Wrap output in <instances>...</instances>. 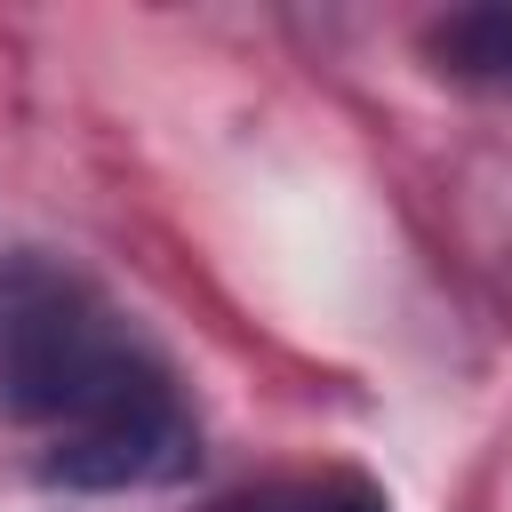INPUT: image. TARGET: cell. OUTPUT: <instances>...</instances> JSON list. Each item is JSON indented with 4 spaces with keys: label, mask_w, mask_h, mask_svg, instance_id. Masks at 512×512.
<instances>
[{
    "label": "cell",
    "mask_w": 512,
    "mask_h": 512,
    "mask_svg": "<svg viewBox=\"0 0 512 512\" xmlns=\"http://www.w3.org/2000/svg\"><path fill=\"white\" fill-rule=\"evenodd\" d=\"M0 416L40 448L56 488H168L200 464L176 368L128 312L56 256H0Z\"/></svg>",
    "instance_id": "obj_1"
},
{
    "label": "cell",
    "mask_w": 512,
    "mask_h": 512,
    "mask_svg": "<svg viewBox=\"0 0 512 512\" xmlns=\"http://www.w3.org/2000/svg\"><path fill=\"white\" fill-rule=\"evenodd\" d=\"M424 56L448 80L480 88V96H512V8H456V16H440L424 32Z\"/></svg>",
    "instance_id": "obj_2"
},
{
    "label": "cell",
    "mask_w": 512,
    "mask_h": 512,
    "mask_svg": "<svg viewBox=\"0 0 512 512\" xmlns=\"http://www.w3.org/2000/svg\"><path fill=\"white\" fill-rule=\"evenodd\" d=\"M256 512H392V504H384V488L368 472H312V480L264 496Z\"/></svg>",
    "instance_id": "obj_3"
}]
</instances>
